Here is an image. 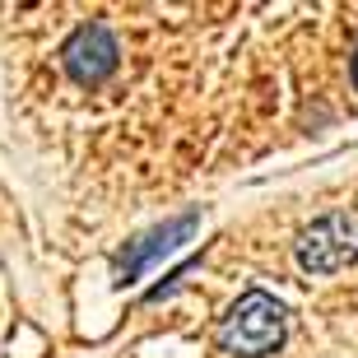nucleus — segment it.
I'll return each mask as SVG.
<instances>
[{"instance_id":"7ed1b4c3","label":"nucleus","mask_w":358,"mask_h":358,"mask_svg":"<svg viewBox=\"0 0 358 358\" xmlns=\"http://www.w3.org/2000/svg\"><path fill=\"white\" fill-rule=\"evenodd\" d=\"M61 61H66L70 80H75V84H89V89H93V84H103L107 75L117 70V42H112V33H107V28L89 24V28H80V33L66 42Z\"/></svg>"},{"instance_id":"39448f33","label":"nucleus","mask_w":358,"mask_h":358,"mask_svg":"<svg viewBox=\"0 0 358 358\" xmlns=\"http://www.w3.org/2000/svg\"><path fill=\"white\" fill-rule=\"evenodd\" d=\"M354 84H358V56H354Z\"/></svg>"},{"instance_id":"20e7f679","label":"nucleus","mask_w":358,"mask_h":358,"mask_svg":"<svg viewBox=\"0 0 358 358\" xmlns=\"http://www.w3.org/2000/svg\"><path fill=\"white\" fill-rule=\"evenodd\" d=\"M191 228H196V214H182V219H173V224L154 228L149 238H140V247H131V252L121 256V279H135L140 270L149 266V261H154V256L173 252L177 242H186V238H191Z\"/></svg>"},{"instance_id":"f03ea898","label":"nucleus","mask_w":358,"mask_h":358,"mask_svg":"<svg viewBox=\"0 0 358 358\" xmlns=\"http://www.w3.org/2000/svg\"><path fill=\"white\" fill-rule=\"evenodd\" d=\"M354 261H358V214H345V210L326 214L298 242V266L312 270V275H335Z\"/></svg>"},{"instance_id":"f257e3e1","label":"nucleus","mask_w":358,"mask_h":358,"mask_svg":"<svg viewBox=\"0 0 358 358\" xmlns=\"http://www.w3.org/2000/svg\"><path fill=\"white\" fill-rule=\"evenodd\" d=\"M284 340V312L270 293H247L224 317V349L242 358H266Z\"/></svg>"}]
</instances>
